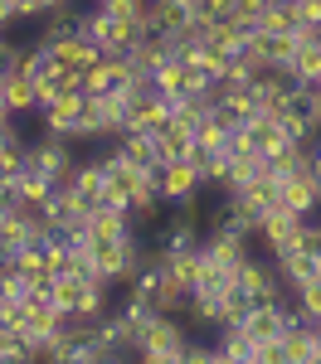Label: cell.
<instances>
[{
    "label": "cell",
    "instance_id": "obj_1",
    "mask_svg": "<svg viewBox=\"0 0 321 364\" xmlns=\"http://www.w3.org/2000/svg\"><path fill=\"white\" fill-rule=\"evenodd\" d=\"M151 180H156V195H161V204L171 209V204H185V199H195L204 190L200 170H195V161H161V166L151 170Z\"/></svg>",
    "mask_w": 321,
    "mask_h": 364
},
{
    "label": "cell",
    "instance_id": "obj_2",
    "mask_svg": "<svg viewBox=\"0 0 321 364\" xmlns=\"http://www.w3.org/2000/svg\"><path fill=\"white\" fill-rule=\"evenodd\" d=\"M83 102H88V92L78 83H73V87H58V92L34 117H39V127H44V132H68V127L78 122V112H83Z\"/></svg>",
    "mask_w": 321,
    "mask_h": 364
},
{
    "label": "cell",
    "instance_id": "obj_3",
    "mask_svg": "<svg viewBox=\"0 0 321 364\" xmlns=\"http://www.w3.org/2000/svg\"><path fill=\"white\" fill-rule=\"evenodd\" d=\"M283 209L302 214V219L321 214V180H317V170H302V175H283Z\"/></svg>",
    "mask_w": 321,
    "mask_h": 364
},
{
    "label": "cell",
    "instance_id": "obj_4",
    "mask_svg": "<svg viewBox=\"0 0 321 364\" xmlns=\"http://www.w3.org/2000/svg\"><path fill=\"white\" fill-rule=\"evenodd\" d=\"M112 146H117L122 161H132V166H142V170H156V141H151V132L127 127V132H117V136H112Z\"/></svg>",
    "mask_w": 321,
    "mask_h": 364
},
{
    "label": "cell",
    "instance_id": "obj_5",
    "mask_svg": "<svg viewBox=\"0 0 321 364\" xmlns=\"http://www.w3.org/2000/svg\"><path fill=\"white\" fill-rule=\"evenodd\" d=\"M0 102L10 107L15 117H34V78H25V73H5V83H0Z\"/></svg>",
    "mask_w": 321,
    "mask_h": 364
},
{
    "label": "cell",
    "instance_id": "obj_6",
    "mask_svg": "<svg viewBox=\"0 0 321 364\" xmlns=\"http://www.w3.org/2000/svg\"><path fill=\"white\" fill-rule=\"evenodd\" d=\"M98 54H102V49H93L83 34H68V39H58V44H54V58L68 68V73H83V68H88Z\"/></svg>",
    "mask_w": 321,
    "mask_h": 364
},
{
    "label": "cell",
    "instance_id": "obj_7",
    "mask_svg": "<svg viewBox=\"0 0 321 364\" xmlns=\"http://www.w3.org/2000/svg\"><path fill=\"white\" fill-rule=\"evenodd\" d=\"M49 190H54V180H49V175H39V170H20V175H15V185H10V195L20 199V204H29V209H39V204L49 199Z\"/></svg>",
    "mask_w": 321,
    "mask_h": 364
},
{
    "label": "cell",
    "instance_id": "obj_8",
    "mask_svg": "<svg viewBox=\"0 0 321 364\" xmlns=\"http://www.w3.org/2000/svg\"><path fill=\"white\" fill-rule=\"evenodd\" d=\"M151 87L166 92V97H180V87H185V63H180V58H161V63L151 68Z\"/></svg>",
    "mask_w": 321,
    "mask_h": 364
},
{
    "label": "cell",
    "instance_id": "obj_9",
    "mask_svg": "<svg viewBox=\"0 0 321 364\" xmlns=\"http://www.w3.org/2000/svg\"><path fill=\"white\" fill-rule=\"evenodd\" d=\"M180 5H190V10H195V5H200V0H180Z\"/></svg>",
    "mask_w": 321,
    "mask_h": 364
}]
</instances>
